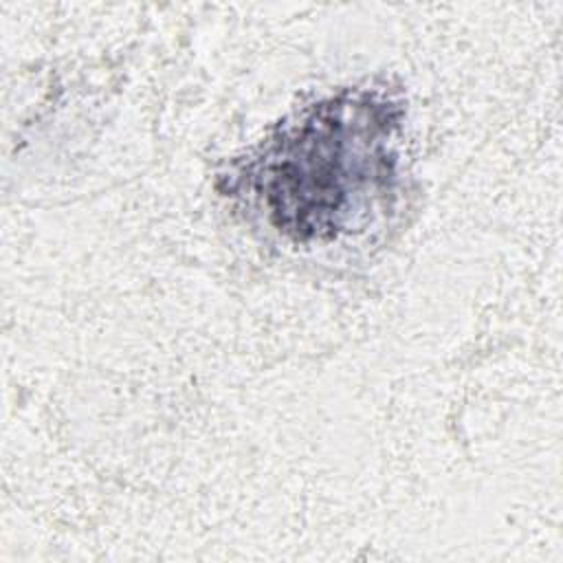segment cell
Listing matches in <instances>:
<instances>
[{"label": "cell", "instance_id": "1", "mask_svg": "<svg viewBox=\"0 0 563 563\" xmlns=\"http://www.w3.org/2000/svg\"><path fill=\"white\" fill-rule=\"evenodd\" d=\"M400 119L394 97L343 90L273 132L231 178L282 235L336 240L391 189Z\"/></svg>", "mask_w": 563, "mask_h": 563}]
</instances>
